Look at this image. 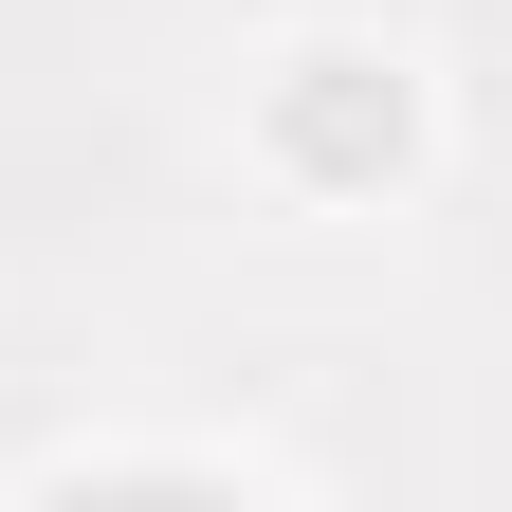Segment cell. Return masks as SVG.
Instances as JSON below:
<instances>
[{
    "label": "cell",
    "instance_id": "1",
    "mask_svg": "<svg viewBox=\"0 0 512 512\" xmlns=\"http://www.w3.org/2000/svg\"><path fill=\"white\" fill-rule=\"evenodd\" d=\"M256 128H275V165H293V183H403V147H421V92H403V55L311 37V55H275Z\"/></svg>",
    "mask_w": 512,
    "mask_h": 512
}]
</instances>
